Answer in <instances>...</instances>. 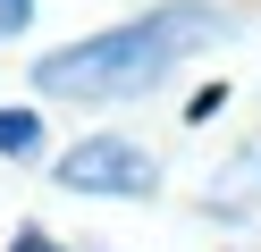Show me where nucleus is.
Returning a JSON list of instances; mask_svg holds the SVG:
<instances>
[{"label":"nucleus","mask_w":261,"mask_h":252,"mask_svg":"<svg viewBox=\"0 0 261 252\" xmlns=\"http://www.w3.org/2000/svg\"><path fill=\"white\" fill-rule=\"evenodd\" d=\"M202 42H219V9L211 0H169V9L135 17V25H110L93 42H68L51 59H34V93H59V101H143Z\"/></svg>","instance_id":"f257e3e1"},{"label":"nucleus","mask_w":261,"mask_h":252,"mask_svg":"<svg viewBox=\"0 0 261 252\" xmlns=\"http://www.w3.org/2000/svg\"><path fill=\"white\" fill-rule=\"evenodd\" d=\"M51 177L68 185V193H126V202H143V193L160 185V168H152V151H143V143H118V134H85L68 160H51Z\"/></svg>","instance_id":"f03ea898"},{"label":"nucleus","mask_w":261,"mask_h":252,"mask_svg":"<svg viewBox=\"0 0 261 252\" xmlns=\"http://www.w3.org/2000/svg\"><path fill=\"white\" fill-rule=\"evenodd\" d=\"M202 202H211L219 218H227V210H253V202H261V143H244L236 160L211 177V193H202Z\"/></svg>","instance_id":"7ed1b4c3"},{"label":"nucleus","mask_w":261,"mask_h":252,"mask_svg":"<svg viewBox=\"0 0 261 252\" xmlns=\"http://www.w3.org/2000/svg\"><path fill=\"white\" fill-rule=\"evenodd\" d=\"M0 151H9V160H34L42 151V118L34 109H0Z\"/></svg>","instance_id":"20e7f679"},{"label":"nucleus","mask_w":261,"mask_h":252,"mask_svg":"<svg viewBox=\"0 0 261 252\" xmlns=\"http://www.w3.org/2000/svg\"><path fill=\"white\" fill-rule=\"evenodd\" d=\"M25 17H34V0H0V34H17Z\"/></svg>","instance_id":"39448f33"},{"label":"nucleus","mask_w":261,"mask_h":252,"mask_svg":"<svg viewBox=\"0 0 261 252\" xmlns=\"http://www.w3.org/2000/svg\"><path fill=\"white\" fill-rule=\"evenodd\" d=\"M9 252H59V244H51L42 227H17V244H9Z\"/></svg>","instance_id":"423d86ee"}]
</instances>
